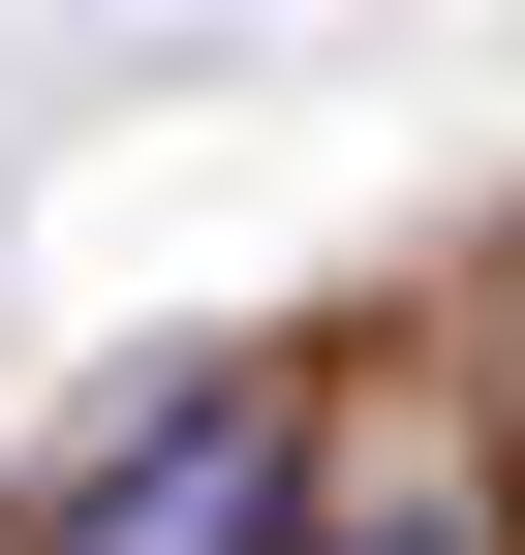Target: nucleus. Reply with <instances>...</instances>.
Here are the masks:
<instances>
[{
	"instance_id": "obj_1",
	"label": "nucleus",
	"mask_w": 525,
	"mask_h": 555,
	"mask_svg": "<svg viewBox=\"0 0 525 555\" xmlns=\"http://www.w3.org/2000/svg\"><path fill=\"white\" fill-rule=\"evenodd\" d=\"M309 525V371H155L93 463H62L31 555H279Z\"/></svg>"
},
{
	"instance_id": "obj_2",
	"label": "nucleus",
	"mask_w": 525,
	"mask_h": 555,
	"mask_svg": "<svg viewBox=\"0 0 525 555\" xmlns=\"http://www.w3.org/2000/svg\"><path fill=\"white\" fill-rule=\"evenodd\" d=\"M279 555H525V525H495V494H464V463H402V494H309V525H279Z\"/></svg>"
}]
</instances>
